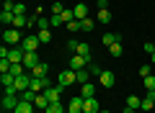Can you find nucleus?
I'll return each mask as SVG.
<instances>
[{
  "label": "nucleus",
  "mask_w": 155,
  "mask_h": 113,
  "mask_svg": "<svg viewBox=\"0 0 155 113\" xmlns=\"http://www.w3.org/2000/svg\"><path fill=\"white\" fill-rule=\"evenodd\" d=\"M93 26H96V23L91 21V18H83V21H80V31H85V33L93 31Z\"/></svg>",
  "instance_id": "obj_27"
},
{
  "label": "nucleus",
  "mask_w": 155,
  "mask_h": 113,
  "mask_svg": "<svg viewBox=\"0 0 155 113\" xmlns=\"http://www.w3.org/2000/svg\"><path fill=\"white\" fill-rule=\"evenodd\" d=\"M153 105H155V90H147V95L142 98V111H153Z\"/></svg>",
  "instance_id": "obj_10"
},
{
  "label": "nucleus",
  "mask_w": 155,
  "mask_h": 113,
  "mask_svg": "<svg viewBox=\"0 0 155 113\" xmlns=\"http://www.w3.org/2000/svg\"><path fill=\"white\" fill-rule=\"evenodd\" d=\"M122 113H134V108H129V105H127V108H124Z\"/></svg>",
  "instance_id": "obj_43"
},
{
  "label": "nucleus",
  "mask_w": 155,
  "mask_h": 113,
  "mask_svg": "<svg viewBox=\"0 0 155 113\" xmlns=\"http://www.w3.org/2000/svg\"><path fill=\"white\" fill-rule=\"evenodd\" d=\"M13 8H16V3H13V0H5V3H3V11H13Z\"/></svg>",
  "instance_id": "obj_40"
},
{
  "label": "nucleus",
  "mask_w": 155,
  "mask_h": 113,
  "mask_svg": "<svg viewBox=\"0 0 155 113\" xmlns=\"http://www.w3.org/2000/svg\"><path fill=\"white\" fill-rule=\"evenodd\" d=\"M150 59H153V62H155V52H153V57H150Z\"/></svg>",
  "instance_id": "obj_44"
},
{
  "label": "nucleus",
  "mask_w": 155,
  "mask_h": 113,
  "mask_svg": "<svg viewBox=\"0 0 155 113\" xmlns=\"http://www.w3.org/2000/svg\"><path fill=\"white\" fill-rule=\"evenodd\" d=\"M122 52H124V49H122V41H116V44H111V46H109V54H111V57H122Z\"/></svg>",
  "instance_id": "obj_22"
},
{
  "label": "nucleus",
  "mask_w": 155,
  "mask_h": 113,
  "mask_svg": "<svg viewBox=\"0 0 155 113\" xmlns=\"http://www.w3.org/2000/svg\"><path fill=\"white\" fill-rule=\"evenodd\" d=\"M153 111H155V105H153Z\"/></svg>",
  "instance_id": "obj_46"
},
{
  "label": "nucleus",
  "mask_w": 155,
  "mask_h": 113,
  "mask_svg": "<svg viewBox=\"0 0 155 113\" xmlns=\"http://www.w3.org/2000/svg\"><path fill=\"white\" fill-rule=\"evenodd\" d=\"M0 80H3V87H8V85H13V82H16V77H13L11 72H3V77H0Z\"/></svg>",
  "instance_id": "obj_29"
},
{
  "label": "nucleus",
  "mask_w": 155,
  "mask_h": 113,
  "mask_svg": "<svg viewBox=\"0 0 155 113\" xmlns=\"http://www.w3.org/2000/svg\"><path fill=\"white\" fill-rule=\"evenodd\" d=\"M93 93H96V85H93V82L80 85V95H83V98H93Z\"/></svg>",
  "instance_id": "obj_18"
},
{
  "label": "nucleus",
  "mask_w": 155,
  "mask_h": 113,
  "mask_svg": "<svg viewBox=\"0 0 155 113\" xmlns=\"http://www.w3.org/2000/svg\"><path fill=\"white\" fill-rule=\"evenodd\" d=\"M101 41H104V46H111V44L122 41V33H104V36H101Z\"/></svg>",
  "instance_id": "obj_17"
},
{
  "label": "nucleus",
  "mask_w": 155,
  "mask_h": 113,
  "mask_svg": "<svg viewBox=\"0 0 155 113\" xmlns=\"http://www.w3.org/2000/svg\"><path fill=\"white\" fill-rule=\"evenodd\" d=\"M8 72H11L13 77H21V75H26V70H23V62H18V64H11V70H8Z\"/></svg>",
  "instance_id": "obj_20"
},
{
  "label": "nucleus",
  "mask_w": 155,
  "mask_h": 113,
  "mask_svg": "<svg viewBox=\"0 0 155 113\" xmlns=\"http://www.w3.org/2000/svg\"><path fill=\"white\" fill-rule=\"evenodd\" d=\"M18 95H5L3 98V108H5V111H16V105H18Z\"/></svg>",
  "instance_id": "obj_12"
},
{
  "label": "nucleus",
  "mask_w": 155,
  "mask_h": 113,
  "mask_svg": "<svg viewBox=\"0 0 155 113\" xmlns=\"http://www.w3.org/2000/svg\"><path fill=\"white\" fill-rule=\"evenodd\" d=\"M127 105H129V108H134V111H137V108L142 105V98H137V95H129V98H127Z\"/></svg>",
  "instance_id": "obj_25"
},
{
  "label": "nucleus",
  "mask_w": 155,
  "mask_h": 113,
  "mask_svg": "<svg viewBox=\"0 0 155 113\" xmlns=\"http://www.w3.org/2000/svg\"><path fill=\"white\" fill-rule=\"evenodd\" d=\"M88 72H91V75H96V77H101V72H104V70H101L96 62H91V64H88Z\"/></svg>",
  "instance_id": "obj_32"
},
{
  "label": "nucleus",
  "mask_w": 155,
  "mask_h": 113,
  "mask_svg": "<svg viewBox=\"0 0 155 113\" xmlns=\"http://www.w3.org/2000/svg\"><path fill=\"white\" fill-rule=\"evenodd\" d=\"M67 31H70V33H78V31H80V21H78V18H75V21H70V23H67Z\"/></svg>",
  "instance_id": "obj_31"
},
{
  "label": "nucleus",
  "mask_w": 155,
  "mask_h": 113,
  "mask_svg": "<svg viewBox=\"0 0 155 113\" xmlns=\"http://www.w3.org/2000/svg\"><path fill=\"white\" fill-rule=\"evenodd\" d=\"M145 52L153 54V52H155V41H147V44H145Z\"/></svg>",
  "instance_id": "obj_42"
},
{
  "label": "nucleus",
  "mask_w": 155,
  "mask_h": 113,
  "mask_svg": "<svg viewBox=\"0 0 155 113\" xmlns=\"http://www.w3.org/2000/svg\"><path fill=\"white\" fill-rule=\"evenodd\" d=\"M75 75H78V82H80V85H85V82H91V80H88V75H91V72L85 70V67H83V70H78Z\"/></svg>",
  "instance_id": "obj_23"
},
{
  "label": "nucleus",
  "mask_w": 155,
  "mask_h": 113,
  "mask_svg": "<svg viewBox=\"0 0 155 113\" xmlns=\"http://www.w3.org/2000/svg\"><path fill=\"white\" fill-rule=\"evenodd\" d=\"M13 13H16V16H23V13H26V5H21V3H16V8H13Z\"/></svg>",
  "instance_id": "obj_37"
},
{
  "label": "nucleus",
  "mask_w": 155,
  "mask_h": 113,
  "mask_svg": "<svg viewBox=\"0 0 155 113\" xmlns=\"http://www.w3.org/2000/svg\"><path fill=\"white\" fill-rule=\"evenodd\" d=\"M72 82H78L75 70H62L60 75H57V85H60V87H70Z\"/></svg>",
  "instance_id": "obj_1"
},
{
  "label": "nucleus",
  "mask_w": 155,
  "mask_h": 113,
  "mask_svg": "<svg viewBox=\"0 0 155 113\" xmlns=\"http://www.w3.org/2000/svg\"><path fill=\"white\" fill-rule=\"evenodd\" d=\"M83 95H78V98H70V105H67V113H83Z\"/></svg>",
  "instance_id": "obj_4"
},
{
  "label": "nucleus",
  "mask_w": 155,
  "mask_h": 113,
  "mask_svg": "<svg viewBox=\"0 0 155 113\" xmlns=\"http://www.w3.org/2000/svg\"><path fill=\"white\" fill-rule=\"evenodd\" d=\"M111 18H114V16H111V13H109V8H106V11H98V16H96V21H98V23H109Z\"/></svg>",
  "instance_id": "obj_21"
},
{
  "label": "nucleus",
  "mask_w": 155,
  "mask_h": 113,
  "mask_svg": "<svg viewBox=\"0 0 155 113\" xmlns=\"http://www.w3.org/2000/svg\"><path fill=\"white\" fill-rule=\"evenodd\" d=\"M88 64V59H85V57H70V67H67V70H83V67Z\"/></svg>",
  "instance_id": "obj_11"
},
{
  "label": "nucleus",
  "mask_w": 155,
  "mask_h": 113,
  "mask_svg": "<svg viewBox=\"0 0 155 113\" xmlns=\"http://www.w3.org/2000/svg\"><path fill=\"white\" fill-rule=\"evenodd\" d=\"M36 26H39V31H44V28H52V23H49V18H36Z\"/></svg>",
  "instance_id": "obj_30"
},
{
  "label": "nucleus",
  "mask_w": 155,
  "mask_h": 113,
  "mask_svg": "<svg viewBox=\"0 0 155 113\" xmlns=\"http://www.w3.org/2000/svg\"><path fill=\"white\" fill-rule=\"evenodd\" d=\"M34 105H36V108H41V111H47V105H49V98H47L44 93H39V95H36V100H34Z\"/></svg>",
  "instance_id": "obj_19"
},
{
  "label": "nucleus",
  "mask_w": 155,
  "mask_h": 113,
  "mask_svg": "<svg viewBox=\"0 0 155 113\" xmlns=\"http://www.w3.org/2000/svg\"><path fill=\"white\" fill-rule=\"evenodd\" d=\"M49 23H52V26H62L65 18H62V16H49Z\"/></svg>",
  "instance_id": "obj_35"
},
{
  "label": "nucleus",
  "mask_w": 155,
  "mask_h": 113,
  "mask_svg": "<svg viewBox=\"0 0 155 113\" xmlns=\"http://www.w3.org/2000/svg\"><path fill=\"white\" fill-rule=\"evenodd\" d=\"M39 44H41V41H39V36H26L21 41V46H23V52H36Z\"/></svg>",
  "instance_id": "obj_6"
},
{
  "label": "nucleus",
  "mask_w": 155,
  "mask_h": 113,
  "mask_svg": "<svg viewBox=\"0 0 155 113\" xmlns=\"http://www.w3.org/2000/svg\"><path fill=\"white\" fill-rule=\"evenodd\" d=\"M36 36H39V41H41V44H49V41H52V31H49V28H44V31H39Z\"/></svg>",
  "instance_id": "obj_24"
},
{
  "label": "nucleus",
  "mask_w": 155,
  "mask_h": 113,
  "mask_svg": "<svg viewBox=\"0 0 155 113\" xmlns=\"http://www.w3.org/2000/svg\"><path fill=\"white\" fill-rule=\"evenodd\" d=\"M142 82H145V87H147V90H155V77H153V75L142 77Z\"/></svg>",
  "instance_id": "obj_33"
},
{
  "label": "nucleus",
  "mask_w": 155,
  "mask_h": 113,
  "mask_svg": "<svg viewBox=\"0 0 155 113\" xmlns=\"http://www.w3.org/2000/svg\"><path fill=\"white\" fill-rule=\"evenodd\" d=\"M44 95L49 98V103H60V98H62V87H60V85H57V87H47Z\"/></svg>",
  "instance_id": "obj_8"
},
{
  "label": "nucleus",
  "mask_w": 155,
  "mask_h": 113,
  "mask_svg": "<svg viewBox=\"0 0 155 113\" xmlns=\"http://www.w3.org/2000/svg\"><path fill=\"white\" fill-rule=\"evenodd\" d=\"M39 62H41V59H39L36 52H26V57H23V67H26V70H34Z\"/></svg>",
  "instance_id": "obj_5"
},
{
  "label": "nucleus",
  "mask_w": 155,
  "mask_h": 113,
  "mask_svg": "<svg viewBox=\"0 0 155 113\" xmlns=\"http://www.w3.org/2000/svg\"><path fill=\"white\" fill-rule=\"evenodd\" d=\"M96 5H98V11H106L109 8V0H96Z\"/></svg>",
  "instance_id": "obj_39"
},
{
  "label": "nucleus",
  "mask_w": 155,
  "mask_h": 113,
  "mask_svg": "<svg viewBox=\"0 0 155 113\" xmlns=\"http://www.w3.org/2000/svg\"><path fill=\"white\" fill-rule=\"evenodd\" d=\"M114 82H116V75H114V72H109V70L101 72V85H104V87H114Z\"/></svg>",
  "instance_id": "obj_9"
},
{
  "label": "nucleus",
  "mask_w": 155,
  "mask_h": 113,
  "mask_svg": "<svg viewBox=\"0 0 155 113\" xmlns=\"http://www.w3.org/2000/svg\"><path fill=\"white\" fill-rule=\"evenodd\" d=\"M47 72H49V64H44V62H39L36 67L31 70V77H47Z\"/></svg>",
  "instance_id": "obj_15"
},
{
  "label": "nucleus",
  "mask_w": 155,
  "mask_h": 113,
  "mask_svg": "<svg viewBox=\"0 0 155 113\" xmlns=\"http://www.w3.org/2000/svg\"><path fill=\"white\" fill-rule=\"evenodd\" d=\"M47 113H65V108H62V103H49L47 105Z\"/></svg>",
  "instance_id": "obj_28"
},
{
  "label": "nucleus",
  "mask_w": 155,
  "mask_h": 113,
  "mask_svg": "<svg viewBox=\"0 0 155 113\" xmlns=\"http://www.w3.org/2000/svg\"><path fill=\"white\" fill-rule=\"evenodd\" d=\"M13 85H16V90H18V95H21V93H26L28 90V85H31V75H21V77H16V82H13Z\"/></svg>",
  "instance_id": "obj_3"
},
{
  "label": "nucleus",
  "mask_w": 155,
  "mask_h": 113,
  "mask_svg": "<svg viewBox=\"0 0 155 113\" xmlns=\"http://www.w3.org/2000/svg\"><path fill=\"white\" fill-rule=\"evenodd\" d=\"M13 28H28L26 16H16V21H13Z\"/></svg>",
  "instance_id": "obj_26"
},
{
  "label": "nucleus",
  "mask_w": 155,
  "mask_h": 113,
  "mask_svg": "<svg viewBox=\"0 0 155 113\" xmlns=\"http://www.w3.org/2000/svg\"><path fill=\"white\" fill-rule=\"evenodd\" d=\"M147 75H150V67L142 64V67H140V77H147Z\"/></svg>",
  "instance_id": "obj_41"
},
{
  "label": "nucleus",
  "mask_w": 155,
  "mask_h": 113,
  "mask_svg": "<svg viewBox=\"0 0 155 113\" xmlns=\"http://www.w3.org/2000/svg\"><path fill=\"white\" fill-rule=\"evenodd\" d=\"M62 11H65V5H62L60 0H54V3H52V13H54V16H60Z\"/></svg>",
  "instance_id": "obj_34"
},
{
  "label": "nucleus",
  "mask_w": 155,
  "mask_h": 113,
  "mask_svg": "<svg viewBox=\"0 0 155 113\" xmlns=\"http://www.w3.org/2000/svg\"><path fill=\"white\" fill-rule=\"evenodd\" d=\"M78 44H80V41H75V39H70V41H67V49H70V52H78Z\"/></svg>",
  "instance_id": "obj_38"
},
{
  "label": "nucleus",
  "mask_w": 155,
  "mask_h": 113,
  "mask_svg": "<svg viewBox=\"0 0 155 113\" xmlns=\"http://www.w3.org/2000/svg\"><path fill=\"white\" fill-rule=\"evenodd\" d=\"M98 113H111V111H98Z\"/></svg>",
  "instance_id": "obj_45"
},
{
  "label": "nucleus",
  "mask_w": 155,
  "mask_h": 113,
  "mask_svg": "<svg viewBox=\"0 0 155 113\" xmlns=\"http://www.w3.org/2000/svg\"><path fill=\"white\" fill-rule=\"evenodd\" d=\"M98 111H101V105L96 98H85L83 100V113H98Z\"/></svg>",
  "instance_id": "obj_7"
},
{
  "label": "nucleus",
  "mask_w": 155,
  "mask_h": 113,
  "mask_svg": "<svg viewBox=\"0 0 155 113\" xmlns=\"http://www.w3.org/2000/svg\"><path fill=\"white\" fill-rule=\"evenodd\" d=\"M34 108H36L34 103H28V100H21V103L16 105V111H13V113H34Z\"/></svg>",
  "instance_id": "obj_16"
},
{
  "label": "nucleus",
  "mask_w": 155,
  "mask_h": 113,
  "mask_svg": "<svg viewBox=\"0 0 155 113\" xmlns=\"http://www.w3.org/2000/svg\"><path fill=\"white\" fill-rule=\"evenodd\" d=\"M72 13H75L78 21H83V18H88V5H85V3H78V5L72 8Z\"/></svg>",
  "instance_id": "obj_13"
},
{
  "label": "nucleus",
  "mask_w": 155,
  "mask_h": 113,
  "mask_svg": "<svg viewBox=\"0 0 155 113\" xmlns=\"http://www.w3.org/2000/svg\"><path fill=\"white\" fill-rule=\"evenodd\" d=\"M3 39H5V44H13L16 46L18 41H21V28H5V33H3Z\"/></svg>",
  "instance_id": "obj_2"
},
{
  "label": "nucleus",
  "mask_w": 155,
  "mask_h": 113,
  "mask_svg": "<svg viewBox=\"0 0 155 113\" xmlns=\"http://www.w3.org/2000/svg\"><path fill=\"white\" fill-rule=\"evenodd\" d=\"M11 70V59H0V72H8Z\"/></svg>",
  "instance_id": "obj_36"
},
{
  "label": "nucleus",
  "mask_w": 155,
  "mask_h": 113,
  "mask_svg": "<svg viewBox=\"0 0 155 113\" xmlns=\"http://www.w3.org/2000/svg\"><path fill=\"white\" fill-rule=\"evenodd\" d=\"M13 21H16V13H13V11H3V13H0V23H3V26H13Z\"/></svg>",
  "instance_id": "obj_14"
}]
</instances>
